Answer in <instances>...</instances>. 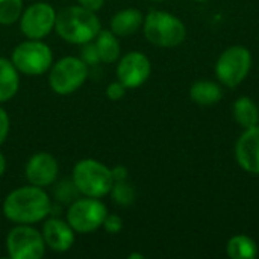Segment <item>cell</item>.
Returning a JSON list of instances; mask_svg holds the SVG:
<instances>
[{"instance_id": "cell-18", "label": "cell", "mask_w": 259, "mask_h": 259, "mask_svg": "<svg viewBox=\"0 0 259 259\" xmlns=\"http://www.w3.org/2000/svg\"><path fill=\"white\" fill-rule=\"evenodd\" d=\"M96 47L102 62H115L120 56V42L112 30H100L96 36Z\"/></svg>"}, {"instance_id": "cell-31", "label": "cell", "mask_w": 259, "mask_h": 259, "mask_svg": "<svg viewBox=\"0 0 259 259\" xmlns=\"http://www.w3.org/2000/svg\"><path fill=\"white\" fill-rule=\"evenodd\" d=\"M129 259H144V255H141V253H131Z\"/></svg>"}, {"instance_id": "cell-11", "label": "cell", "mask_w": 259, "mask_h": 259, "mask_svg": "<svg viewBox=\"0 0 259 259\" xmlns=\"http://www.w3.org/2000/svg\"><path fill=\"white\" fill-rule=\"evenodd\" d=\"M150 76V61L140 52H131L117 65V77L126 88L141 87Z\"/></svg>"}, {"instance_id": "cell-32", "label": "cell", "mask_w": 259, "mask_h": 259, "mask_svg": "<svg viewBox=\"0 0 259 259\" xmlns=\"http://www.w3.org/2000/svg\"><path fill=\"white\" fill-rule=\"evenodd\" d=\"M197 2H206V0H197Z\"/></svg>"}, {"instance_id": "cell-4", "label": "cell", "mask_w": 259, "mask_h": 259, "mask_svg": "<svg viewBox=\"0 0 259 259\" xmlns=\"http://www.w3.org/2000/svg\"><path fill=\"white\" fill-rule=\"evenodd\" d=\"M146 38L159 47H176L187 35L184 23L164 11H150L144 20Z\"/></svg>"}, {"instance_id": "cell-20", "label": "cell", "mask_w": 259, "mask_h": 259, "mask_svg": "<svg viewBox=\"0 0 259 259\" xmlns=\"http://www.w3.org/2000/svg\"><path fill=\"white\" fill-rule=\"evenodd\" d=\"M228 255L232 259H255L258 256V246L246 235H235L228 243Z\"/></svg>"}, {"instance_id": "cell-26", "label": "cell", "mask_w": 259, "mask_h": 259, "mask_svg": "<svg viewBox=\"0 0 259 259\" xmlns=\"http://www.w3.org/2000/svg\"><path fill=\"white\" fill-rule=\"evenodd\" d=\"M124 94H126V87L120 80L108 85V88H106V96L111 100H120V99L124 97Z\"/></svg>"}, {"instance_id": "cell-16", "label": "cell", "mask_w": 259, "mask_h": 259, "mask_svg": "<svg viewBox=\"0 0 259 259\" xmlns=\"http://www.w3.org/2000/svg\"><path fill=\"white\" fill-rule=\"evenodd\" d=\"M18 87V70L15 68L12 61L0 58V103L11 100L17 94Z\"/></svg>"}, {"instance_id": "cell-6", "label": "cell", "mask_w": 259, "mask_h": 259, "mask_svg": "<svg viewBox=\"0 0 259 259\" xmlns=\"http://www.w3.org/2000/svg\"><path fill=\"white\" fill-rule=\"evenodd\" d=\"M52 59L50 47L38 39L24 41L12 52V64L15 68L29 76L44 74L52 67Z\"/></svg>"}, {"instance_id": "cell-17", "label": "cell", "mask_w": 259, "mask_h": 259, "mask_svg": "<svg viewBox=\"0 0 259 259\" xmlns=\"http://www.w3.org/2000/svg\"><path fill=\"white\" fill-rule=\"evenodd\" d=\"M222 88L209 80H199L190 90V97L194 103L202 106H211L222 100Z\"/></svg>"}, {"instance_id": "cell-15", "label": "cell", "mask_w": 259, "mask_h": 259, "mask_svg": "<svg viewBox=\"0 0 259 259\" xmlns=\"http://www.w3.org/2000/svg\"><path fill=\"white\" fill-rule=\"evenodd\" d=\"M144 23L143 12L135 8L123 9L117 12L111 20V30L117 36H129L135 33Z\"/></svg>"}, {"instance_id": "cell-23", "label": "cell", "mask_w": 259, "mask_h": 259, "mask_svg": "<svg viewBox=\"0 0 259 259\" xmlns=\"http://www.w3.org/2000/svg\"><path fill=\"white\" fill-rule=\"evenodd\" d=\"M79 194L80 191L77 190V187L74 185V182L71 181H62L56 185L55 188V196L59 202H64V203H70V202H74L76 199H79Z\"/></svg>"}, {"instance_id": "cell-5", "label": "cell", "mask_w": 259, "mask_h": 259, "mask_svg": "<svg viewBox=\"0 0 259 259\" xmlns=\"http://www.w3.org/2000/svg\"><path fill=\"white\" fill-rule=\"evenodd\" d=\"M88 77V65L74 56H65L50 67V88L61 96H67L79 90Z\"/></svg>"}, {"instance_id": "cell-1", "label": "cell", "mask_w": 259, "mask_h": 259, "mask_svg": "<svg viewBox=\"0 0 259 259\" xmlns=\"http://www.w3.org/2000/svg\"><path fill=\"white\" fill-rule=\"evenodd\" d=\"M52 209L47 193L36 185L21 187L8 194L3 202L6 219L18 225H32L44 220Z\"/></svg>"}, {"instance_id": "cell-30", "label": "cell", "mask_w": 259, "mask_h": 259, "mask_svg": "<svg viewBox=\"0 0 259 259\" xmlns=\"http://www.w3.org/2000/svg\"><path fill=\"white\" fill-rule=\"evenodd\" d=\"M5 168H6V161H5V156L0 153V178L5 173Z\"/></svg>"}, {"instance_id": "cell-27", "label": "cell", "mask_w": 259, "mask_h": 259, "mask_svg": "<svg viewBox=\"0 0 259 259\" xmlns=\"http://www.w3.org/2000/svg\"><path fill=\"white\" fill-rule=\"evenodd\" d=\"M9 134V115L3 108H0V146L5 143Z\"/></svg>"}, {"instance_id": "cell-21", "label": "cell", "mask_w": 259, "mask_h": 259, "mask_svg": "<svg viewBox=\"0 0 259 259\" xmlns=\"http://www.w3.org/2000/svg\"><path fill=\"white\" fill-rule=\"evenodd\" d=\"M23 12V0H0V24L15 23Z\"/></svg>"}, {"instance_id": "cell-9", "label": "cell", "mask_w": 259, "mask_h": 259, "mask_svg": "<svg viewBox=\"0 0 259 259\" xmlns=\"http://www.w3.org/2000/svg\"><path fill=\"white\" fill-rule=\"evenodd\" d=\"M6 250L11 259H41L46 253V243L36 229L20 225L8 234Z\"/></svg>"}, {"instance_id": "cell-29", "label": "cell", "mask_w": 259, "mask_h": 259, "mask_svg": "<svg viewBox=\"0 0 259 259\" xmlns=\"http://www.w3.org/2000/svg\"><path fill=\"white\" fill-rule=\"evenodd\" d=\"M77 2L80 3V6H83L90 11H94V12L99 11L105 3V0H77Z\"/></svg>"}, {"instance_id": "cell-33", "label": "cell", "mask_w": 259, "mask_h": 259, "mask_svg": "<svg viewBox=\"0 0 259 259\" xmlns=\"http://www.w3.org/2000/svg\"><path fill=\"white\" fill-rule=\"evenodd\" d=\"M153 2H162V0H153Z\"/></svg>"}, {"instance_id": "cell-25", "label": "cell", "mask_w": 259, "mask_h": 259, "mask_svg": "<svg viewBox=\"0 0 259 259\" xmlns=\"http://www.w3.org/2000/svg\"><path fill=\"white\" fill-rule=\"evenodd\" d=\"M102 226L105 228L106 232H109V234H117V232H120L121 228H123V220H121L118 215H115V214H109V215H106V219H105V222H103Z\"/></svg>"}, {"instance_id": "cell-3", "label": "cell", "mask_w": 259, "mask_h": 259, "mask_svg": "<svg viewBox=\"0 0 259 259\" xmlns=\"http://www.w3.org/2000/svg\"><path fill=\"white\" fill-rule=\"evenodd\" d=\"M73 182L85 197L100 199L111 193L114 179L111 170L96 159H82L73 168Z\"/></svg>"}, {"instance_id": "cell-7", "label": "cell", "mask_w": 259, "mask_h": 259, "mask_svg": "<svg viewBox=\"0 0 259 259\" xmlns=\"http://www.w3.org/2000/svg\"><path fill=\"white\" fill-rule=\"evenodd\" d=\"M250 67H252L250 52L246 47L234 46L226 49L220 55L215 65V74L223 85L234 88L246 79V76L250 71Z\"/></svg>"}, {"instance_id": "cell-22", "label": "cell", "mask_w": 259, "mask_h": 259, "mask_svg": "<svg viewBox=\"0 0 259 259\" xmlns=\"http://www.w3.org/2000/svg\"><path fill=\"white\" fill-rule=\"evenodd\" d=\"M111 194H112V200L120 206H129L135 200V190L132 188L131 184H127V181L114 182Z\"/></svg>"}, {"instance_id": "cell-8", "label": "cell", "mask_w": 259, "mask_h": 259, "mask_svg": "<svg viewBox=\"0 0 259 259\" xmlns=\"http://www.w3.org/2000/svg\"><path fill=\"white\" fill-rule=\"evenodd\" d=\"M106 215H108L106 206L99 199L96 197L76 199L68 208L67 222L73 228V231L80 234H88L102 228Z\"/></svg>"}, {"instance_id": "cell-24", "label": "cell", "mask_w": 259, "mask_h": 259, "mask_svg": "<svg viewBox=\"0 0 259 259\" xmlns=\"http://www.w3.org/2000/svg\"><path fill=\"white\" fill-rule=\"evenodd\" d=\"M87 65H96L97 62H100V56L97 52V47L94 42H87L83 44V50H82V58H80Z\"/></svg>"}, {"instance_id": "cell-10", "label": "cell", "mask_w": 259, "mask_h": 259, "mask_svg": "<svg viewBox=\"0 0 259 259\" xmlns=\"http://www.w3.org/2000/svg\"><path fill=\"white\" fill-rule=\"evenodd\" d=\"M20 29L29 39H41L55 29L56 11L52 5L38 2L30 5L20 17Z\"/></svg>"}, {"instance_id": "cell-13", "label": "cell", "mask_w": 259, "mask_h": 259, "mask_svg": "<svg viewBox=\"0 0 259 259\" xmlns=\"http://www.w3.org/2000/svg\"><path fill=\"white\" fill-rule=\"evenodd\" d=\"M235 155L238 164L249 173L259 175V126L246 129L237 143Z\"/></svg>"}, {"instance_id": "cell-14", "label": "cell", "mask_w": 259, "mask_h": 259, "mask_svg": "<svg viewBox=\"0 0 259 259\" xmlns=\"http://www.w3.org/2000/svg\"><path fill=\"white\" fill-rule=\"evenodd\" d=\"M42 238L49 249L53 252H67L74 243V231L68 225V222H62L61 219H50L44 223Z\"/></svg>"}, {"instance_id": "cell-2", "label": "cell", "mask_w": 259, "mask_h": 259, "mask_svg": "<svg viewBox=\"0 0 259 259\" xmlns=\"http://www.w3.org/2000/svg\"><path fill=\"white\" fill-rule=\"evenodd\" d=\"M55 30L67 42L87 44L96 39L102 27L94 11L83 6H67L56 12Z\"/></svg>"}, {"instance_id": "cell-12", "label": "cell", "mask_w": 259, "mask_h": 259, "mask_svg": "<svg viewBox=\"0 0 259 259\" xmlns=\"http://www.w3.org/2000/svg\"><path fill=\"white\" fill-rule=\"evenodd\" d=\"M58 170V162L52 155L36 153L26 164V178L32 185L42 188L55 182Z\"/></svg>"}, {"instance_id": "cell-19", "label": "cell", "mask_w": 259, "mask_h": 259, "mask_svg": "<svg viewBox=\"0 0 259 259\" xmlns=\"http://www.w3.org/2000/svg\"><path fill=\"white\" fill-rule=\"evenodd\" d=\"M234 117L240 126L250 129L259 123V109L250 97H240L234 103Z\"/></svg>"}, {"instance_id": "cell-28", "label": "cell", "mask_w": 259, "mask_h": 259, "mask_svg": "<svg viewBox=\"0 0 259 259\" xmlns=\"http://www.w3.org/2000/svg\"><path fill=\"white\" fill-rule=\"evenodd\" d=\"M111 173H112V179H114V182L127 181V175H129V171H127V168H126L124 165H117V167H114V168L111 170Z\"/></svg>"}]
</instances>
